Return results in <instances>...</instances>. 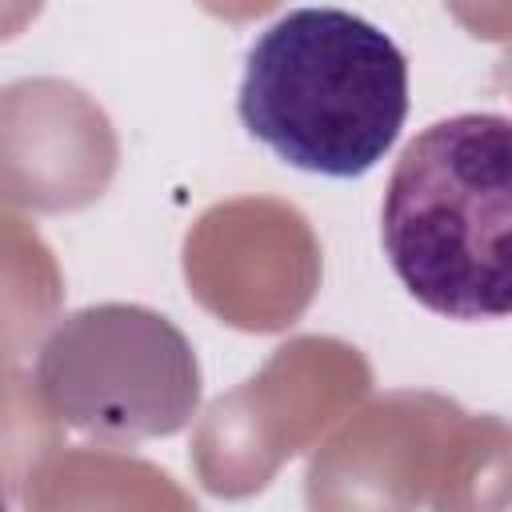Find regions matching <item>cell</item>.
<instances>
[{
    "instance_id": "6da1fadb",
    "label": "cell",
    "mask_w": 512,
    "mask_h": 512,
    "mask_svg": "<svg viewBox=\"0 0 512 512\" xmlns=\"http://www.w3.org/2000/svg\"><path fill=\"white\" fill-rule=\"evenodd\" d=\"M236 112L284 164L356 180L408 120V60L356 12L292 8L252 40Z\"/></svg>"
},
{
    "instance_id": "3957f363",
    "label": "cell",
    "mask_w": 512,
    "mask_h": 512,
    "mask_svg": "<svg viewBox=\"0 0 512 512\" xmlns=\"http://www.w3.org/2000/svg\"><path fill=\"white\" fill-rule=\"evenodd\" d=\"M36 384L64 424L96 440L172 436L200 408L192 344L140 304H96L56 324Z\"/></svg>"
},
{
    "instance_id": "7a4b0ae2",
    "label": "cell",
    "mask_w": 512,
    "mask_h": 512,
    "mask_svg": "<svg viewBox=\"0 0 512 512\" xmlns=\"http://www.w3.org/2000/svg\"><path fill=\"white\" fill-rule=\"evenodd\" d=\"M380 236L424 308L452 320L512 316V116L428 124L388 176Z\"/></svg>"
}]
</instances>
